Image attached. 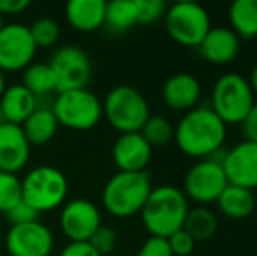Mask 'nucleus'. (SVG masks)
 <instances>
[{
	"label": "nucleus",
	"mask_w": 257,
	"mask_h": 256,
	"mask_svg": "<svg viewBox=\"0 0 257 256\" xmlns=\"http://www.w3.org/2000/svg\"><path fill=\"white\" fill-rule=\"evenodd\" d=\"M227 127L210 107H194L184 113L175 127L173 140L186 156L205 160L222 149Z\"/></svg>",
	"instance_id": "nucleus-1"
},
{
	"label": "nucleus",
	"mask_w": 257,
	"mask_h": 256,
	"mask_svg": "<svg viewBox=\"0 0 257 256\" xmlns=\"http://www.w3.org/2000/svg\"><path fill=\"white\" fill-rule=\"evenodd\" d=\"M189 209V200L182 190L172 185H163L153 188L140 211V218L151 237L168 239L182 230Z\"/></svg>",
	"instance_id": "nucleus-2"
},
{
	"label": "nucleus",
	"mask_w": 257,
	"mask_h": 256,
	"mask_svg": "<svg viewBox=\"0 0 257 256\" xmlns=\"http://www.w3.org/2000/svg\"><path fill=\"white\" fill-rule=\"evenodd\" d=\"M151 192L153 183L147 172H117L103 186V209L114 218H132L140 214Z\"/></svg>",
	"instance_id": "nucleus-3"
},
{
	"label": "nucleus",
	"mask_w": 257,
	"mask_h": 256,
	"mask_svg": "<svg viewBox=\"0 0 257 256\" xmlns=\"http://www.w3.org/2000/svg\"><path fill=\"white\" fill-rule=\"evenodd\" d=\"M23 202L37 214L51 212L65 204L68 195V181L60 168L53 165H39L21 179Z\"/></svg>",
	"instance_id": "nucleus-4"
},
{
	"label": "nucleus",
	"mask_w": 257,
	"mask_h": 256,
	"mask_svg": "<svg viewBox=\"0 0 257 256\" xmlns=\"http://www.w3.org/2000/svg\"><path fill=\"white\" fill-rule=\"evenodd\" d=\"M255 104L250 82L240 74L220 75L210 95V109L227 125H241Z\"/></svg>",
	"instance_id": "nucleus-5"
},
{
	"label": "nucleus",
	"mask_w": 257,
	"mask_h": 256,
	"mask_svg": "<svg viewBox=\"0 0 257 256\" xmlns=\"http://www.w3.org/2000/svg\"><path fill=\"white\" fill-rule=\"evenodd\" d=\"M102 111L108 125L119 133L140 132L151 116L147 99L128 84L112 88L103 99Z\"/></svg>",
	"instance_id": "nucleus-6"
},
{
	"label": "nucleus",
	"mask_w": 257,
	"mask_h": 256,
	"mask_svg": "<svg viewBox=\"0 0 257 256\" xmlns=\"http://www.w3.org/2000/svg\"><path fill=\"white\" fill-rule=\"evenodd\" d=\"M51 111L60 127L74 132H86L95 128L103 116L102 102L88 88L58 93Z\"/></svg>",
	"instance_id": "nucleus-7"
},
{
	"label": "nucleus",
	"mask_w": 257,
	"mask_h": 256,
	"mask_svg": "<svg viewBox=\"0 0 257 256\" xmlns=\"http://www.w3.org/2000/svg\"><path fill=\"white\" fill-rule=\"evenodd\" d=\"M163 20L170 39L184 48L198 49L212 28L208 11L196 2L173 4L166 9Z\"/></svg>",
	"instance_id": "nucleus-8"
},
{
	"label": "nucleus",
	"mask_w": 257,
	"mask_h": 256,
	"mask_svg": "<svg viewBox=\"0 0 257 256\" xmlns=\"http://www.w3.org/2000/svg\"><path fill=\"white\" fill-rule=\"evenodd\" d=\"M229 185L224 174L222 163L213 158L198 160L184 176V195L187 200L200 205H208L217 202L220 193Z\"/></svg>",
	"instance_id": "nucleus-9"
},
{
	"label": "nucleus",
	"mask_w": 257,
	"mask_h": 256,
	"mask_svg": "<svg viewBox=\"0 0 257 256\" xmlns=\"http://www.w3.org/2000/svg\"><path fill=\"white\" fill-rule=\"evenodd\" d=\"M49 67L56 79V93L86 88L93 72L89 56L75 46H63L56 49Z\"/></svg>",
	"instance_id": "nucleus-10"
},
{
	"label": "nucleus",
	"mask_w": 257,
	"mask_h": 256,
	"mask_svg": "<svg viewBox=\"0 0 257 256\" xmlns=\"http://www.w3.org/2000/svg\"><path fill=\"white\" fill-rule=\"evenodd\" d=\"M35 53H37V46L27 25H4V28L0 30V70H25L34 62Z\"/></svg>",
	"instance_id": "nucleus-11"
},
{
	"label": "nucleus",
	"mask_w": 257,
	"mask_h": 256,
	"mask_svg": "<svg viewBox=\"0 0 257 256\" xmlns=\"http://www.w3.org/2000/svg\"><path fill=\"white\" fill-rule=\"evenodd\" d=\"M102 226L100 209L86 198H74L61 205L60 228L70 242H88Z\"/></svg>",
	"instance_id": "nucleus-12"
},
{
	"label": "nucleus",
	"mask_w": 257,
	"mask_h": 256,
	"mask_svg": "<svg viewBox=\"0 0 257 256\" xmlns=\"http://www.w3.org/2000/svg\"><path fill=\"white\" fill-rule=\"evenodd\" d=\"M9 256H51L54 247L53 232L37 219V221L13 225L4 237Z\"/></svg>",
	"instance_id": "nucleus-13"
},
{
	"label": "nucleus",
	"mask_w": 257,
	"mask_h": 256,
	"mask_svg": "<svg viewBox=\"0 0 257 256\" xmlns=\"http://www.w3.org/2000/svg\"><path fill=\"white\" fill-rule=\"evenodd\" d=\"M222 168L229 185L254 192L257 188V144L241 140L233 146V149L224 153Z\"/></svg>",
	"instance_id": "nucleus-14"
},
{
	"label": "nucleus",
	"mask_w": 257,
	"mask_h": 256,
	"mask_svg": "<svg viewBox=\"0 0 257 256\" xmlns=\"http://www.w3.org/2000/svg\"><path fill=\"white\" fill-rule=\"evenodd\" d=\"M153 158V147L140 132L119 133L112 146V160L119 172H146Z\"/></svg>",
	"instance_id": "nucleus-15"
},
{
	"label": "nucleus",
	"mask_w": 257,
	"mask_h": 256,
	"mask_svg": "<svg viewBox=\"0 0 257 256\" xmlns=\"http://www.w3.org/2000/svg\"><path fill=\"white\" fill-rule=\"evenodd\" d=\"M30 142L18 125L0 123V172L18 174L30 161Z\"/></svg>",
	"instance_id": "nucleus-16"
},
{
	"label": "nucleus",
	"mask_w": 257,
	"mask_h": 256,
	"mask_svg": "<svg viewBox=\"0 0 257 256\" xmlns=\"http://www.w3.org/2000/svg\"><path fill=\"white\" fill-rule=\"evenodd\" d=\"M198 53L212 65H227L240 53V39L229 27H212L198 46Z\"/></svg>",
	"instance_id": "nucleus-17"
},
{
	"label": "nucleus",
	"mask_w": 257,
	"mask_h": 256,
	"mask_svg": "<svg viewBox=\"0 0 257 256\" xmlns=\"http://www.w3.org/2000/svg\"><path fill=\"white\" fill-rule=\"evenodd\" d=\"M163 102L173 111L187 113L194 109L201 97V84L194 75L187 72H179L166 79L163 84Z\"/></svg>",
	"instance_id": "nucleus-18"
},
{
	"label": "nucleus",
	"mask_w": 257,
	"mask_h": 256,
	"mask_svg": "<svg viewBox=\"0 0 257 256\" xmlns=\"http://www.w3.org/2000/svg\"><path fill=\"white\" fill-rule=\"evenodd\" d=\"M37 107V99L23 84L6 86V92L0 97V118L4 123L21 127Z\"/></svg>",
	"instance_id": "nucleus-19"
},
{
	"label": "nucleus",
	"mask_w": 257,
	"mask_h": 256,
	"mask_svg": "<svg viewBox=\"0 0 257 256\" xmlns=\"http://www.w3.org/2000/svg\"><path fill=\"white\" fill-rule=\"evenodd\" d=\"M105 9L107 2L103 0H70L65 6V18L72 28L89 34L105 25Z\"/></svg>",
	"instance_id": "nucleus-20"
},
{
	"label": "nucleus",
	"mask_w": 257,
	"mask_h": 256,
	"mask_svg": "<svg viewBox=\"0 0 257 256\" xmlns=\"http://www.w3.org/2000/svg\"><path fill=\"white\" fill-rule=\"evenodd\" d=\"M219 211L229 219H245L254 212L255 197L254 192L240 186L227 185L226 190L217 198Z\"/></svg>",
	"instance_id": "nucleus-21"
},
{
	"label": "nucleus",
	"mask_w": 257,
	"mask_h": 256,
	"mask_svg": "<svg viewBox=\"0 0 257 256\" xmlns=\"http://www.w3.org/2000/svg\"><path fill=\"white\" fill-rule=\"evenodd\" d=\"M58 121L54 118L51 107H37L30 114L27 121L21 125L25 137L30 142V146H44L58 132Z\"/></svg>",
	"instance_id": "nucleus-22"
},
{
	"label": "nucleus",
	"mask_w": 257,
	"mask_h": 256,
	"mask_svg": "<svg viewBox=\"0 0 257 256\" xmlns=\"http://www.w3.org/2000/svg\"><path fill=\"white\" fill-rule=\"evenodd\" d=\"M229 28L238 39L257 37V0H236L227 9Z\"/></svg>",
	"instance_id": "nucleus-23"
},
{
	"label": "nucleus",
	"mask_w": 257,
	"mask_h": 256,
	"mask_svg": "<svg viewBox=\"0 0 257 256\" xmlns=\"http://www.w3.org/2000/svg\"><path fill=\"white\" fill-rule=\"evenodd\" d=\"M139 25L137 0H115L108 2L105 9V25L112 34H122Z\"/></svg>",
	"instance_id": "nucleus-24"
},
{
	"label": "nucleus",
	"mask_w": 257,
	"mask_h": 256,
	"mask_svg": "<svg viewBox=\"0 0 257 256\" xmlns=\"http://www.w3.org/2000/svg\"><path fill=\"white\" fill-rule=\"evenodd\" d=\"M182 228L198 244L210 240L215 235L217 230H219V221H217V216L210 209H206L205 205H198L194 209H189Z\"/></svg>",
	"instance_id": "nucleus-25"
},
{
	"label": "nucleus",
	"mask_w": 257,
	"mask_h": 256,
	"mask_svg": "<svg viewBox=\"0 0 257 256\" xmlns=\"http://www.w3.org/2000/svg\"><path fill=\"white\" fill-rule=\"evenodd\" d=\"M21 84L35 97H48L56 93V79L49 63H32L23 70Z\"/></svg>",
	"instance_id": "nucleus-26"
},
{
	"label": "nucleus",
	"mask_w": 257,
	"mask_h": 256,
	"mask_svg": "<svg viewBox=\"0 0 257 256\" xmlns=\"http://www.w3.org/2000/svg\"><path fill=\"white\" fill-rule=\"evenodd\" d=\"M140 133L149 142L151 147H161L173 140L175 127L163 116H149V120L146 121Z\"/></svg>",
	"instance_id": "nucleus-27"
},
{
	"label": "nucleus",
	"mask_w": 257,
	"mask_h": 256,
	"mask_svg": "<svg viewBox=\"0 0 257 256\" xmlns=\"http://www.w3.org/2000/svg\"><path fill=\"white\" fill-rule=\"evenodd\" d=\"M20 202H23L21 179L18 178V174L0 172V212L7 214Z\"/></svg>",
	"instance_id": "nucleus-28"
},
{
	"label": "nucleus",
	"mask_w": 257,
	"mask_h": 256,
	"mask_svg": "<svg viewBox=\"0 0 257 256\" xmlns=\"http://www.w3.org/2000/svg\"><path fill=\"white\" fill-rule=\"evenodd\" d=\"M30 34L35 46L39 48H51L60 39V25L53 18H39L30 25Z\"/></svg>",
	"instance_id": "nucleus-29"
},
{
	"label": "nucleus",
	"mask_w": 257,
	"mask_h": 256,
	"mask_svg": "<svg viewBox=\"0 0 257 256\" xmlns=\"http://www.w3.org/2000/svg\"><path fill=\"white\" fill-rule=\"evenodd\" d=\"M88 242L98 254L107 256L115 249V246H117V233H115L110 226L102 225L95 233H93L91 239H89Z\"/></svg>",
	"instance_id": "nucleus-30"
},
{
	"label": "nucleus",
	"mask_w": 257,
	"mask_h": 256,
	"mask_svg": "<svg viewBox=\"0 0 257 256\" xmlns=\"http://www.w3.org/2000/svg\"><path fill=\"white\" fill-rule=\"evenodd\" d=\"M139 6V25H153L165 18L168 9L163 0H137Z\"/></svg>",
	"instance_id": "nucleus-31"
},
{
	"label": "nucleus",
	"mask_w": 257,
	"mask_h": 256,
	"mask_svg": "<svg viewBox=\"0 0 257 256\" xmlns=\"http://www.w3.org/2000/svg\"><path fill=\"white\" fill-rule=\"evenodd\" d=\"M170 246V251H172L173 256H189L193 254L194 247H196V240L186 232V230H179L173 235H170L166 239Z\"/></svg>",
	"instance_id": "nucleus-32"
},
{
	"label": "nucleus",
	"mask_w": 257,
	"mask_h": 256,
	"mask_svg": "<svg viewBox=\"0 0 257 256\" xmlns=\"http://www.w3.org/2000/svg\"><path fill=\"white\" fill-rule=\"evenodd\" d=\"M6 218L9 219L11 226H13V225H25V223L37 221L39 214L28 204H25V202H20L16 207L11 209V211L7 212Z\"/></svg>",
	"instance_id": "nucleus-33"
},
{
	"label": "nucleus",
	"mask_w": 257,
	"mask_h": 256,
	"mask_svg": "<svg viewBox=\"0 0 257 256\" xmlns=\"http://www.w3.org/2000/svg\"><path fill=\"white\" fill-rule=\"evenodd\" d=\"M137 256H173L170 251V246L166 239H159V237H149L146 242L140 246Z\"/></svg>",
	"instance_id": "nucleus-34"
},
{
	"label": "nucleus",
	"mask_w": 257,
	"mask_h": 256,
	"mask_svg": "<svg viewBox=\"0 0 257 256\" xmlns=\"http://www.w3.org/2000/svg\"><path fill=\"white\" fill-rule=\"evenodd\" d=\"M60 256H102L98 254L89 242H68L67 246L61 249Z\"/></svg>",
	"instance_id": "nucleus-35"
},
{
	"label": "nucleus",
	"mask_w": 257,
	"mask_h": 256,
	"mask_svg": "<svg viewBox=\"0 0 257 256\" xmlns=\"http://www.w3.org/2000/svg\"><path fill=\"white\" fill-rule=\"evenodd\" d=\"M240 127L243 130L245 140H250V142L257 144V102L254 104L252 111L248 113V116L245 118V121Z\"/></svg>",
	"instance_id": "nucleus-36"
},
{
	"label": "nucleus",
	"mask_w": 257,
	"mask_h": 256,
	"mask_svg": "<svg viewBox=\"0 0 257 256\" xmlns=\"http://www.w3.org/2000/svg\"><path fill=\"white\" fill-rule=\"evenodd\" d=\"M30 7V2L28 0H0V14H9V16H14V14H21Z\"/></svg>",
	"instance_id": "nucleus-37"
},
{
	"label": "nucleus",
	"mask_w": 257,
	"mask_h": 256,
	"mask_svg": "<svg viewBox=\"0 0 257 256\" xmlns=\"http://www.w3.org/2000/svg\"><path fill=\"white\" fill-rule=\"evenodd\" d=\"M248 82H250V88H252V92H254V95L257 97V63L254 65V68H252V74H250Z\"/></svg>",
	"instance_id": "nucleus-38"
},
{
	"label": "nucleus",
	"mask_w": 257,
	"mask_h": 256,
	"mask_svg": "<svg viewBox=\"0 0 257 256\" xmlns=\"http://www.w3.org/2000/svg\"><path fill=\"white\" fill-rule=\"evenodd\" d=\"M4 92H6V75H4V72L0 70V97H2Z\"/></svg>",
	"instance_id": "nucleus-39"
},
{
	"label": "nucleus",
	"mask_w": 257,
	"mask_h": 256,
	"mask_svg": "<svg viewBox=\"0 0 257 256\" xmlns=\"http://www.w3.org/2000/svg\"><path fill=\"white\" fill-rule=\"evenodd\" d=\"M4 25H6V23H4V16H2V14H0V30H2V28H4Z\"/></svg>",
	"instance_id": "nucleus-40"
},
{
	"label": "nucleus",
	"mask_w": 257,
	"mask_h": 256,
	"mask_svg": "<svg viewBox=\"0 0 257 256\" xmlns=\"http://www.w3.org/2000/svg\"><path fill=\"white\" fill-rule=\"evenodd\" d=\"M2 246H4V237H2V233H0V249H2Z\"/></svg>",
	"instance_id": "nucleus-41"
},
{
	"label": "nucleus",
	"mask_w": 257,
	"mask_h": 256,
	"mask_svg": "<svg viewBox=\"0 0 257 256\" xmlns=\"http://www.w3.org/2000/svg\"><path fill=\"white\" fill-rule=\"evenodd\" d=\"M0 123H2V118H0Z\"/></svg>",
	"instance_id": "nucleus-42"
}]
</instances>
